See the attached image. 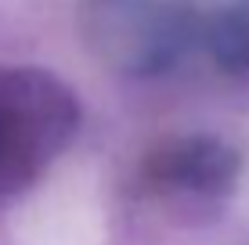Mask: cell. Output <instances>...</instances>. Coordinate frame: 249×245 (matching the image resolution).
I'll list each match as a JSON object with an SVG mask.
<instances>
[{"mask_svg": "<svg viewBox=\"0 0 249 245\" xmlns=\"http://www.w3.org/2000/svg\"><path fill=\"white\" fill-rule=\"evenodd\" d=\"M76 130V98L44 69H0V195L29 188Z\"/></svg>", "mask_w": 249, "mask_h": 245, "instance_id": "obj_1", "label": "cell"}]
</instances>
